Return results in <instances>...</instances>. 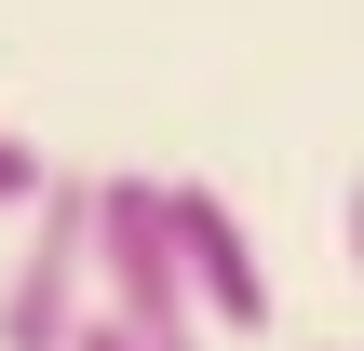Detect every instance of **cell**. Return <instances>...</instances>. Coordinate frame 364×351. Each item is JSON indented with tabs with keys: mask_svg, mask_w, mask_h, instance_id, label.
I'll return each instance as SVG.
<instances>
[{
	"mask_svg": "<svg viewBox=\"0 0 364 351\" xmlns=\"http://www.w3.org/2000/svg\"><path fill=\"white\" fill-rule=\"evenodd\" d=\"M41 189H54V162L27 135H0V216H41Z\"/></svg>",
	"mask_w": 364,
	"mask_h": 351,
	"instance_id": "4",
	"label": "cell"
},
{
	"mask_svg": "<svg viewBox=\"0 0 364 351\" xmlns=\"http://www.w3.org/2000/svg\"><path fill=\"white\" fill-rule=\"evenodd\" d=\"M162 203H176V271H189V311H216V338H257V325H270V257H257V230H243L203 176H162Z\"/></svg>",
	"mask_w": 364,
	"mask_h": 351,
	"instance_id": "3",
	"label": "cell"
},
{
	"mask_svg": "<svg viewBox=\"0 0 364 351\" xmlns=\"http://www.w3.org/2000/svg\"><path fill=\"white\" fill-rule=\"evenodd\" d=\"M81 325H95V176H54L0 284V351H68Z\"/></svg>",
	"mask_w": 364,
	"mask_h": 351,
	"instance_id": "2",
	"label": "cell"
},
{
	"mask_svg": "<svg viewBox=\"0 0 364 351\" xmlns=\"http://www.w3.org/2000/svg\"><path fill=\"white\" fill-rule=\"evenodd\" d=\"M351 257H364V189H351Z\"/></svg>",
	"mask_w": 364,
	"mask_h": 351,
	"instance_id": "7",
	"label": "cell"
},
{
	"mask_svg": "<svg viewBox=\"0 0 364 351\" xmlns=\"http://www.w3.org/2000/svg\"><path fill=\"white\" fill-rule=\"evenodd\" d=\"M149 351H203V325H162V338H149Z\"/></svg>",
	"mask_w": 364,
	"mask_h": 351,
	"instance_id": "6",
	"label": "cell"
},
{
	"mask_svg": "<svg viewBox=\"0 0 364 351\" xmlns=\"http://www.w3.org/2000/svg\"><path fill=\"white\" fill-rule=\"evenodd\" d=\"M95 311L162 338V325H203L189 311V271H176V203L162 176H95Z\"/></svg>",
	"mask_w": 364,
	"mask_h": 351,
	"instance_id": "1",
	"label": "cell"
},
{
	"mask_svg": "<svg viewBox=\"0 0 364 351\" xmlns=\"http://www.w3.org/2000/svg\"><path fill=\"white\" fill-rule=\"evenodd\" d=\"M68 351H149V338H135V325H108V311H95V325H81V338H68Z\"/></svg>",
	"mask_w": 364,
	"mask_h": 351,
	"instance_id": "5",
	"label": "cell"
}]
</instances>
